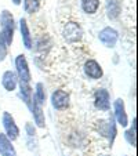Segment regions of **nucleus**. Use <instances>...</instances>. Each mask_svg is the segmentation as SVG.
Instances as JSON below:
<instances>
[{
  "instance_id": "9d476101",
  "label": "nucleus",
  "mask_w": 138,
  "mask_h": 156,
  "mask_svg": "<svg viewBox=\"0 0 138 156\" xmlns=\"http://www.w3.org/2000/svg\"><path fill=\"white\" fill-rule=\"evenodd\" d=\"M29 109L32 111V115H33V119H35L36 126L43 129L44 124H46V119H44V112H43V105H40V104L33 98V95H32V101H30V104H29Z\"/></svg>"
},
{
  "instance_id": "dca6fc26",
  "label": "nucleus",
  "mask_w": 138,
  "mask_h": 156,
  "mask_svg": "<svg viewBox=\"0 0 138 156\" xmlns=\"http://www.w3.org/2000/svg\"><path fill=\"white\" fill-rule=\"evenodd\" d=\"M82 9L86 14H95L100 9V0H82Z\"/></svg>"
},
{
  "instance_id": "9b49d317",
  "label": "nucleus",
  "mask_w": 138,
  "mask_h": 156,
  "mask_svg": "<svg viewBox=\"0 0 138 156\" xmlns=\"http://www.w3.org/2000/svg\"><path fill=\"white\" fill-rule=\"evenodd\" d=\"M0 155L2 156H17L15 148L12 147V141L7 138L6 134L0 133Z\"/></svg>"
},
{
  "instance_id": "5701e85b",
  "label": "nucleus",
  "mask_w": 138,
  "mask_h": 156,
  "mask_svg": "<svg viewBox=\"0 0 138 156\" xmlns=\"http://www.w3.org/2000/svg\"><path fill=\"white\" fill-rule=\"evenodd\" d=\"M11 2L15 4V6H19V4H21V2H22V0H11Z\"/></svg>"
},
{
  "instance_id": "6e6552de",
  "label": "nucleus",
  "mask_w": 138,
  "mask_h": 156,
  "mask_svg": "<svg viewBox=\"0 0 138 156\" xmlns=\"http://www.w3.org/2000/svg\"><path fill=\"white\" fill-rule=\"evenodd\" d=\"M51 105L57 111H64L69 106V94L64 90H55L51 94Z\"/></svg>"
},
{
  "instance_id": "0eeeda50",
  "label": "nucleus",
  "mask_w": 138,
  "mask_h": 156,
  "mask_svg": "<svg viewBox=\"0 0 138 156\" xmlns=\"http://www.w3.org/2000/svg\"><path fill=\"white\" fill-rule=\"evenodd\" d=\"M83 71H84V75L88 79H93V80L101 79L104 75V71H102V68H101V65L98 64L95 59H88V61H86L84 66H83Z\"/></svg>"
},
{
  "instance_id": "aec40b11",
  "label": "nucleus",
  "mask_w": 138,
  "mask_h": 156,
  "mask_svg": "<svg viewBox=\"0 0 138 156\" xmlns=\"http://www.w3.org/2000/svg\"><path fill=\"white\" fill-rule=\"evenodd\" d=\"M40 7V3L39 0H24V9H25V12L28 14H33L36 12Z\"/></svg>"
},
{
  "instance_id": "ddd939ff",
  "label": "nucleus",
  "mask_w": 138,
  "mask_h": 156,
  "mask_svg": "<svg viewBox=\"0 0 138 156\" xmlns=\"http://www.w3.org/2000/svg\"><path fill=\"white\" fill-rule=\"evenodd\" d=\"M122 12L120 0H106V15L109 20H116Z\"/></svg>"
},
{
  "instance_id": "f257e3e1",
  "label": "nucleus",
  "mask_w": 138,
  "mask_h": 156,
  "mask_svg": "<svg viewBox=\"0 0 138 156\" xmlns=\"http://www.w3.org/2000/svg\"><path fill=\"white\" fill-rule=\"evenodd\" d=\"M0 27H2V30H0V35L3 36V39L6 40L7 46H11L12 39H14V17L12 14L9 11V10H3L0 12Z\"/></svg>"
},
{
  "instance_id": "20e7f679",
  "label": "nucleus",
  "mask_w": 138,
  "mask_h": 156,
  "mask_svg": "<svg viewBox=\"0 0 138 156\" xmlns=\"http://www.w3.org/2000/svg\"><path fill=\"white\" fill-rule=\"evenodd\" d=\"M2 123H3V127H4V130H6L7 138H9L10 141H15V140L19 137V129H18L14 118H12L9 112H4L3 116H2Z\"/></svg>"
},
{
  "instance_id": "f8f14e48",
  "label": "nucleus",
  "mask_w": 138,
  "mask_h": 156,
  "mask_svg": "<svg viewBox=\"0 0 138 156\" xmlns=\"http://www.w3.org/2000/svg\"><path fill=\"white\" fill-rule=\"evenodd\" d=\"M17 73L12 71H6L2 76V86L7 91H14L17 88Z\"/></svg>"
},
{
  "instance_id": "a211bd4d",
  "label": "nucleus",
  "mask_w": 138,
  "mask_h": 156,
  "mask_svg": "<svg viewBox=\"0 0 138 156\" xmlns=\"http://www.w3.org/2000/svg\"><path fill=\"white\" fill-rule=\"evenodd\" d=\"M116 134H118V131H116V123H115V118H109L108 120V131H106V137H108L109 140V145H113L115 142V138H116Z\"/></svg>"
},
{
  "instance_id": "412c9836",
  "label": "nucleus",
  "mask_w": 138,
  "mask_h": 156,
  "mask_svg": "<svg viewBox=\"0 0 138 156\" xmlns=\"http://www.w3.org/2000/svg\"><path fill=\"white\" fill-rule=\"evenodd\" d=\"M7 53H9V46H7L6 40L3 39V36L0 35V62H3L6 59Z\"/></svg>"
},
{
  "instance_id": "39448f33",
  "label": "nucleus",
  "mask_w": 138,
  "mask_h": 156,
  "mask_svg": "<svg viewBox=\"0 0 138 156\" xmlns=\"http://www.w3.org/2000/svg\"><path fill=\"white\" fill-rule=\"evenodd\" d=\"M98 39H100V41L105 46V47L113 48L115 46H116V43H118L119 33H118V30L113 29V28L106 27V28H104V29L100 30V33H98Z\"/></svg>"
},
{
  "instance_id": "f3484780",
  "label": "nucleus",
  "mask_w": 138,
  "mask_h": 156,
  "mask_svg": "<svg viewBox=\"0 0 138 156\" xmlns=\"http://www.w3.org/2000/svg\"><path fill=\"white\" fill-rule=\"evenodd\" d=\"M124 138H126V141L129 142L131 147L137 145V118H134V120H133L131 129L124 133Z\"/></svg>"
},
{
  "instance_id": "1a4fd4ad",
  "label": "nucleus",
  "mask_w": 138,
  "mask_h": 156,
  "mask_svg": "<svg viewBox=\"0 0 138 156\" xmlns=\"http://www.w3.org/2000/svg\"><path fill=\"white\" fill-rule=\"evenodd\" d=\"M113 109H115V120L118 122V124H120L122 127H126L129 124V118L126 113V106H124V101L122 98L113 102Z\"/></svg>"
},
{
  "instance_id": "7ed1b4c3",
  "label": "nucleus",
  "mask_w": 138,
  "mask_h": 156,
  "mask_svg": "<svg viewBox=\"0 0 138 156\" xmlns=\"http://www.w3.org/2000/svg\"><path fill=\"white\" fill-rule=\"evenodd\" d=\"M15 68H17V77L19 79V82H22V83L30 82L32 75H30L29 66H28L27 57H25L24 54H19V55L15 58Z\"/></svg>"
},
{
  "instance_id": "2eb2a0df",
  "label": "nucleus",
  "mask_w": 138,
  "mask_h": 156,
  "mask_svg": "<svg viewBox=\"0 0 138 156\" xmlns=\"http://www.w3.org/2000/svg\"><path fill=\"white\" fill-rule=\"evenodd\" d=\"M19 95H21V98L24 100V102L27 104L28 106H29L30 101H32V95H33L32 88H30L29 83H22V82H19Z\"/></svg>"
},
{
  "instance_id": "4468645a",
  "label": "nucleus",
  "mask_w": 138,
  "mask_h": 156,
  "mask_svg": "<svg viewBox=\"0 0 138 156\" xmlns=\"http://www.w3.org/2000/svg\"><path fill=\"white\" fill-rule=\"evenodd\" d=\"M19 29H21V36H22V40H24V46L27 48H32V35H30L29 27H28V22L25 18H21L19 21Z\"/></svg>"
},
{
  "instance_id": "6ab92c4d",
  "label": "nucleus",
  "mask_w": 138,
  "mask_h": 156,
  "mask_svg": "<svg viewBox=\"0 0 138 156\" xmlns=\"http://www.w3.org/2000/svg\"><path fill=\"white\" fill-rule=\"evenodd\" d=\"M33 98H35L40 105H43V104L46 102V91H44L43 83H36L35 93H33Z\"/></svg>"
},
{
  "instance_id": "423d86ee",
  "label": "nucleus",
  "mask_w": 138,
  "mask_h": 156,
  "mask_svg": "<svg viewBox=\"0 0 138 156\" xmlns=\"http://www.w3.org/2000/svg\"><path fill=\"white\" fill-rule=\"evenodd\" d=\"M94 105L98 111L108 112L111 109V95L105 88H98L94 94Z\"/></svg>"
},
{
  "instance_id": "4be33fe9",
  "label": "nucleus",
  "mask_w": 138,
  "mask_h": 156,
  "mask_svg": "<svg viewBox=\"0 0 138 156\" xmlns=\"http://www.w3.org/2000/svg\"><path fill=\"white\" fill-rule=\"evenodd\" d=\"M27 131H28V136H29V137H33L36 134V133H35V127H33L32 124H29V123L27 124Z\"/></svg>"
},
{
  "instance_id": "f03ea898",
  "label": "nucleus",
  "mask_w": 138,
  "mask_h": 156,
  "mask_svg": "<svg viewBox=\"0 0 138 156\" xmlns=\"http://www.w3.org/2000/svg\"><path fill=\"white\" fill-rule=\"evenodd\" d=\"M62 35H64V39L68 43H77V41H80L83 37V29L77 22L71 21V22H68V24L65 25Z\"/></svg>"
}]
</instances>
